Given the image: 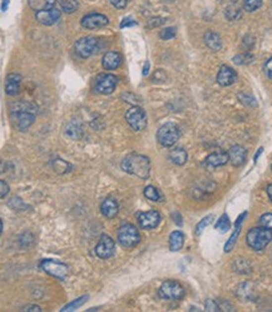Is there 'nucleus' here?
Returning <instances> with one entry per match:
<instances>
[{
    "instance_id": "nucleus-1",
    "label": "nucleus",
    "mask_w": 272,
    "mask_h": 312,
    "mask_svg": "<svg viewBox=\"0 0 272 312\" xmlns=\"http://www.w3.org/2000/svg\"><path fill=\"white\" fill-rule=\"evenodd\" d=\"M120 167L124 172L133 176L139 177L142 179H147L150 177L151 172V162L150 158L146 156L131 153L120 163Z\"/></svg>"
},
{
    "instance_id": "nucleus-2",
    "label": "nucleus",
    "mask_w": 272,
    "mask_h": 312,
    "mask_svg": "<svg viewBox=\"0 0 272 312\" xmlns=\"http://www.w3.org/2000/svg\"><path fill=\"white\" fill-rule=\"evenodd\" d=\"M271 241L272 231L262 226L251 228L247 232V236H246V242L255 251H262Z\"/></svg>"
},
{
    "instance_id": "nucleus-3",
    "label": "nucleus",
    "mask_w": 272,
    "mask_h": 312,
    "mask_svg": "<svg viewBox=\"0 0 272 312\" xmlns=\"http://www.w3.org/2000/svg\"><path fill=\"white\" fill-rule=\"evenodd\" d=\"M181 137V131L174 123L168 122L163 124L157 131V141L163 147H172Z\"/></svg>"
},
{
    "instance_id": "nucleus-4",
    "label": "nucleus",
    "mask_w": 272,
    "mask_h": 312,
    "mask_svg": "<svg viewBox=\"0 0 272 312\" xmlns=\"http://www.w3.org/2000/svg\"><path fill=\"white\" fill-rule=\"evenodd\" d=\"M118 242L125 248H131L141 242V235L137 227L131 223H124L118 230Z\"/></svg>"
},
{
    "instance_id": "nucleus-5",
    "label": "nucleus",
    "mask_w": 272,
    "mask_h": 312,
    "mask_svg": "<svg viewBox=\"0 0 272 312\" xmlns=\"http://www.w3.org/2000/svg\"><path fill=\"white\" fill-rule=\"evenodd\" d=\"M184 295H186V291H184L183 286L173 280L164 281L158 290V296L163 300L178 301V300L183 299Z\"/></svg>"
},
{
    "instance_id": "nucleus-6",
    "label": "nucleus",
    "mask_w": 272,
    "mask_h": 312,
    "mask_svg": "<svg viewBox=\"0 0 272 312\" xmlns=\"http://www.w3.org/2000/svg\"><path fill=\"white\" fill-rule=\"evenodd\" d=\"M125 120L129 124V127L136 132H141L143 129H146L148 123L147 114L138 105H133V107L127 110V113H125Z\"/></svg>"
},
{
    "instance_id": "nucleus-7",
    "label": "nucleus",
    "mask_w": 272,
    "mask_h": 312,
    "mask_svg": "<svg viewBox=\"0 0 272 312\" xmlns=\"http://www.w3.org/2000/svg\"><path fill=\"white\" fill-rule=\"evenodd\" d=\"M98 39L94 37L80 38V39H78L75 42V54L82 59L89 58V56H92L98 51Z\"/></svg>"
},
{
    "instance_id": "nucleus-8",
    "label": "nucleus",
    "mask_w": 272,
    "mask_h": 312,
    "mask_svg": "<svg viewBox=\"0 0 272 312\" xmlns=\"http://www.w3.org/2000/svg\"><path fill=\"white\" fill-rule=\"evenodd\" d=\"M40 267H42L44 272L60 281L65 280V277L69 273V268H68L67 264L58 261H53V260H43L40 262Z\"/></svg>"
},
{
    "instance_id": "nucleus-9",
    "label": "nucleus",
    "mask_w": 272,
    "mask_h": 312,
    "mask_svg": "<svg viewBox=\"0 0 272 312\" xmlns=\"http://www.w3.org/2000/svg\"><path fill=\"white\" fill-rule=\"evenodd\" d=\"M118 78L113 74H99L94 82V89L98 93L108 96L114 92L117 87Z\"/></svg>"
},
{
    "instance_id": "nucleus-10",
    "label": "nucleus",
    "mask_w": 272,
    "mask_h": 312,
    "mask_svg": "<svg viewBox=\"0 0 272 312\" xmlns=\"http://www.w3.org/2000/svg\"><path fill=\"white\" fill-rule=\"evenodd\" d=\"M35 120V113L30 112H11L10 122L16 131L25 132L30 128Z\"/></svg>"
},
{
    "instance_id": "nucleus-11",
    "label": "nucleus",
    "mask_w": 272,
    "mask_h": 312,
    "mask_svg": "<svg viewBox=\"0 0 272 312\" xmlns=\"http://www.w3.org/2000/svg\"><path fill=\"white\" fill-rule=\"evenodd\" d=\"M115 254V242L112 237L103 235L96 246V255L102 260L110 259Z\"/></svg>"
},
{
    "instance_id": "nucleus-12",
    "label": "nucleus",
    "mask_w": 272,
    "mask_h": 312,
    "mask_svg": "<svg viewBox=\"0 0 272 312\" xmlns=\"http://www.w3.org/2000/svg\"><path fill=\"white\" fill-rule=\"evenodd\" d=\"M137 219H138L139 226L143 230H153L160 224L161 214L156 209H151V211L147 212H139L137 214Z\"/></svg>"
},
{
    "instance_id": "nucleus-13",
    "label": "nucleus",
    "mask_w": 272,
    "mask_h": 312,
    "mask_svg": "<svg viewBox=\"0 0 272 312\" xmlns=\"http://www.w3.org/2000/svg\"><path fill=\"white\" fill-rule=\"evenodd\" d=\"M60 10L55 6L51 9H44V10H39L35 11V19L37 22L40 23V24L46 25V27H51V25H54L59 19H60Z\"/></svg>"
},
{
    "instance_id": "nucleus-14",
    "label": "nucleus",
    "mask_w": 272,
    "mask_h": 312,
    "mask_svg": "<svg viewBox=\"0 0 272 312\" xmlns=\"http://www.w3.org/2000/svg\"><path fill=\"white\" fill-rule=\"evenodd\" d=\"M109 24V19L103 14L92 13L86 15L80 20V25L86 29H98V28H103L106 25Z\"/></svg>"
},
{
    "instance_id": "nucleus-15",
    "label": "nucleus",
    "mask_w": 272,
    "mask_h": 312,
    "mask_svg": "<svg viewBox=\"0 0 272 312\" xmlns=\"http://www.w3.org/2000/svg\"><path fill=\"white\" fill-rule=\"evenodd\" d=\"M229 160L228 152H224V151L219 150L216 152L211 153L210 156H207V158L203 162V165L208 169H214L217 167H222V165L227 164V162Z\"/></svg>"
},
{
    "instance_id": "nucleus-16",
    "label": "nucleus",
    "mask_w": 272,
    "mask_h": 312,
    "mask_svg": "<svg viewBox=\"0 0 272 312\" xmlns=\"http://www.w3.org/2000/svg\"><path fill=\"white\" fill-rule=\"evenodd\" d=\"M237 80V73L228 65H222L217 73V83L221 87H229Z\"/></svg>"
},
{
    "instance_id": "nucleus-17",
    "label": "nucleus",
    "mask_w": 272,
    "mask_h": 312,
    "mask_svg": "<svg viewBox=\"0 0 272 312\" xmlns=\"http://www.w3.org/2000/svg\"><path fill=\"white\" fill-rule=\"evenodd\" d=\"M228 157L231 164L235 165V167H240V165L245 164L246 157H247V152H246L245 148L240 144H235L232 147L229 148L228 151Z\"/></svg>"
},
{
    "instance_id": "nucleus-18",
    "label": "nucleus",
    "mask_w": 272,
    "mask_h": 312,
    "mask_svg": "<svg viewBox=\"0 0 272 312\" xmlns=\"http://www.w3.org/2000/svg\"><path fill=\"white\" fill-rule=\"evenodd\" d=\"M101 211L103 216H106L107 218H114L119 212V206H118L117 200L112 197L106 198L101 205Z\"/></svg>"
},
{
    "instance_id": "nucleus-19",
    "label": "nucleus",
    "mask_w": 272,
    "mask_h": 312,
    "mask_svg": "<svg viewBox=\"0 0 272 312\" xmlns=\"http://www.w3.org/2000/svg\"><path fill=\"white\" fill-rule=\"evenodd\" d=\"M122 63V56L117 52H108L104 54L103 60H102V65L106 70H114Z\"/></svg>"
},
{
    "instance_id": "nucleus-20",
    "label": "nucleus",
    "mask_w": 272,
    "mask_h": 312,
    "mask_svg": "<svg viewBox=\"0 0 272 312\" xmlns=\"http://www.w3.org/2000/svg\"><path fill=\"white\" fill-rule=\"evenodd\" d=\"M20 83H22V77L15 73H10L6 77L5 82V93L8 96H15L20 88Z\"/></svg>"
},
{
    "instance_id": "nucleus-21",
    "label": "nucleus",
    "mask_w": 272,
    "mask_h": 312,
    "mask_svg": "<svg viewBox=\"0 0 272 312\" xmlns=\"http://www.w3.org/2000/svg\"><path fill=\"white\" fill-rule=\"evenodd\" d=\"M205 43L212 52H218L222 48V40L218 33L208 30L205 34Z\"/></svg>"
},
{
    "instance_id": "nucleus-22",
    "label": "nucleus",
    "mask_w": 272,
    "mask_h": 312,
    "mask_svg": "<svg viewBox=\"0 0 272 312\" xmlns=\"http://www.w3.org/2000/svg\"><path fill=\"white\" fill-rule=\"evenodd\" d=\"M10 110L11 112H30V113H35L38 112V107L34 103L28 101H19V102H14L10 105Z\"/></svg>"
},
{
    "instance_id": "nucleus-23",
    "label": "nucleus",
    "mask_w": 272,
    "mask_h": 312,
    "mask_svg": "<svg viewBox=\"0 0 272 312\" xmlns=\"http://www.w3.org/2000/svg\"><path fill=\"white\" fill-rule=\"evenodd\" d=\"M65 136L70 139H80L83 136V128L82 124H80L78 120H72V122L68 123L67 128H65Z\"/></svg>"
},
{
    "instance_id": "nucleus-24",
    "label": "nucleus",
    "mask_w": 272,
    "mask_h": 312,
    "mask_svg": "<svg viewBox=\"0 0 272 312\" xmlns=\"http://www.w3.org/2000/svg\"><path fill=\"white\" fill-rule=\"evenodd\" d=\"M237 296H238V299H241L242 301H250V300H254V296H255L254 285L250 282H245V283H242V285L238 286Z\"/></svg>"
},
{
    "instance_id": "nucleus-25",
    "label": "nucleus",
    "mask_w": 272,
    "mask_h": 312,
    "mask_svg": "<svg viewBox=\"0 0 272 312\" xmlns=\"http://www.w3.org/2000/svg\"><path fill=\"white\" fill-rule=\"evenodd\" d=\"M184 245V235L181 231H174L169 236V250L172 252L179 251Z\"/></svg>"
},
{
    "instance_id": "nucleus-26",
    "label": "nucleus",
    "mask_w": 272,
    "mask_h": 312,
    "mask_svg": "<svg viewBox=\"0 0 272 312\" xmlns=\"http://www.w3.org/2000/svg\"><path fill=\"white\" fill-rule=\"evenodd\" d=\"M169 159L177 165H183L184 163L188 159V156H187V152L183 150V148H174L169 152Z\"/></svg>"
},
{
    "instance_id": "nucleus-27",
    "label": "nucleus",
    "mask_w": 272,
    "mask_h": 312,
    "mask_svg": "<svg viewBox=\"0 0 272 312\" xmlns=\"http://www.w3.org/2000/svg\"><path fill=\"white\" fill-rule=\"evenodd\" d=\"M232 268L235 272L242 273V275H247V273H251V271H252L250 262L245 259H236L232 264Z\"/></svg>"
},
{
    "instance_id": "nucleus-28",
    "label": "nucleus",
    "mask_w": 272,
    "mask_h": 312,
    "mask_svg": "<svg viewBox=\"0 0 272 312\" xmlns=\"http://www.w3.org/2000/svg\"><path fill=\"white\" fill-rule=\"evenodd\" d=\"M29 6L35 11L51 9L55 6V0H29Z\"/></svg>"
},
{
    "instance_id": "nucleus-29",
    "label": "nucleus",
    "mask_w": 272,
    "mask_h": 312,
    "mask_svg": "<svg viewBox=\"0 0 272 312\" xmlns=\"http://www.w3.org/2000/svg\"><path fill=\"white\" fill-rule=\"evenodd\" d=\"M224 15H226V18L228 19V20H231V22L240 19L241 15H242L240 5H238L237 3H232L229 4V5H227L226 10H224Z\"/></svg>"
},
{
    "instance_id": "nucleus-30",
    "label": "nucleus",
    "mask_w": 272,
    "mask_h": 312,
    "mask_svg": "<svg viewBox=\"0 0 272 312\" xmlns=\"http://www.w3.org/2000/svg\"><path fill=\"white\" fill-rule=\"evenodd\" d=\"M52 165H53V169L55 171V173L59 174H64L72 169V164L68 163L67 160L60 159V158H55V159L52 160Z\"/></svg>"
},
{
    "instance_id": "nucleus-31",
    "label": "nucleus",
    "mask_w": 272,
    "mask_h": 312,
    "mask_svg": "<svg viewBox=\"0 0 272 312\" xmlns=\"http://www.w3.org/2000/svg\"><path fill=\"white\" fill-rule=\"evenodd\" d=\"M143 193H144V197L148 198L150 201H153V202H162L163 201V195L161 193V191L153 186L146 187Z\"/></svg>"
},
{
    "instance_id": "nucleus-32",
    "label": "nucleus",
    "mask_w": 272,
    "mask_h": 312,
    "mask_svg": "<svg viewBox=\"0 0 272 312\" xmlns=\"http://www.w3.org/2000/svg\"><path fill=\"white\" fill-rule=\"evenodd\" d=\"M58 4L60 5L61 10L65 11L67 14H72L77 10L78 1L77 0H56Z\"/></svg>"
},
{
    "instance_id": "nucleus-33",
    "label": "nucleus",
    "mask_w": 272,
    "mask_h": 312,
    "mask_svg": "<svg viewBox=\"0 0 272 312\" xmlns=\"http://www.w3.org/2000/svg\"><path fill=\"white\" fill-rule=\"evenodd\" d=\"M229 227H231V222H229L228 216L226 213L222 214L218 218V221L216 222V224H215V228L221 233H226L229 230Z\"/></svg>"
},
{
    "instance_id": "nucleus-34",
    "label": "nucleus",
    "mask_w": 272,
    "mask_h": 312,
    "mask_svg": "<svg viewBox=\"0 0 272 312\" xmlns=\"http://www.w3.org/2000/svg\"><path fill=\"white\" fill-rule=\"evenodd\" d=\"M8 206L11 208V209L18 211V212L25 211V209L28 208V206L23 202L22 198H19V197H11L10 200L8 201Z\"/></svg>"
},
{
    "instance_id": "nucleus-35",
    "label": "nucleus",
    "mask_w": 272,
    "mask_h": 312,
    "mask_svg": "<svg viewBox=\"0 0 272 312\" xmlns=\"http://www.w3.org/2000/svg\"><path fill=\"white\" fill-rule=\"evenodd\" d=\"M240 232H241V227H236V231L232 233V235H231L229 240L227 241V243L224 245V252L232 251V248L235 247V245H236V241H237L238 236H240Z\"/></svg>"
},
{
    "instance_id": "nucleus-36",
    "label": "nucleus",
    "mask_w": 272,
    "mask_h": 312,
    "mask_svg": "<svg viewBox=\"0 0 272 312\" xmlns=\"http://www.w3.org/2000/svg\"><path fill=\"white\" fill-rule=\"evenodd\" d=\"M87 300H88V296L79 297V299L74 300V301L70 302V304L65 305V306L63 307V309H61V311H74L75 309H79V307L82 306V305H84V302H86Z\"/></svg>"
},
{
    "instance_id": "nucleus-37",
    "label": "nucleus",
    "mask_w": 272,
    "mask_h": 312,
    "mask_svg": "<svg viewBox=\"0 0 272 312\" xmlns=\"http://www.w3.org/2000/svg\"><path fill=\"white\" fill-rule=\"evenodd\" d=\"M262 0H243V8L247 10L248 13L256 11L257 9L261 8Z\"/></svg>"
},
{
    "instance_id": "nucleus-38",
    "label": "nucleus",
    "mask_w": 272,
    "mask_h": 312,
    "mask_svg": "<svg viewBox=\"0 0 272 312\" xmlns=\"http://www.w3.org/2000/svg\"><path fill=\"white\" fill-rule=\"evenodd\" d=\"M254 60V56L251 55L250 53H242V54H238L233 58V61H235L236 64L238 65H246V64H250L251 61Z\"/></svg>"
},
{
    "instance_id": "nucleus-39",
    "label": "nucleus",
    "mask_w": 272,
    "mask_h": 312,
    "mask_svg": "<svg viewBox=\"0 0 272 312\" xmlns=\"http://www.w3.org/2000/svg\"><path fill=\"white\" fill-rule=\"evenodd\" d=\"M33 243H34V237H33V235L30 232L23 233V235L20 236V238H19V245L22 246L23 248L30 247Z\"/></svg>"
},
{
    "instance_id": "nucleus-40",
    "label": "nucleus",
    "mask_w": 272,
    "mask_h": 312,
    "mask_svg": "<svg viewBox=\"0 0 272 312\" xmlns=\"http://www.w3.org/2000/svg\"><path fill=\"white\" fill-rule=\"evenodd\" d=\"M212 219H214V214H210V216L205 217L202 221H200V223H198L197 227H196V235H201V233H202V231L205 230L206 227L211 223Z\"/></svg>"
},
{
    "instance_id": "nucleus-41",
    "label": "nucleus",
    "mask_w": 272,
    "mask_h": 312,
    "mask_svg": "<svg viewBox=\"0 0 272 312\" xmlns=\"http://www.w3.org/2000/svg\"><path fill=\"white\" fill-rule=\"evenodd\" d=\"M174 37H176V28H173V27L165 28V29L161 30V33H160V38L163 40L173 39Z\"/></svg>"
},
{
    "instance_id": "nucleus-42",
    "label": "nucleus",
    "mask_w": 272,
    "mask_h": 312,
    "mask_svg": "<svg viewBox=\"0 0 272 312\" xmlns=\"http://www.w3.org/2000/svg\"><path fill=\"white\" fill-rule=\"evenodd\" d=\"M238 99H240L245 105H247V107H255V105H256V101H255L254 97L250 96V94L246 93L238 94Z\"/></svg>"
},
{
    "instance_id": "nucleus-43",
    "label": "nucleus",
    "mask_w": 272,
    "mask_h": 312,
    "mask_svg": "<svg viewBox=\"0 0 272 312\" xmlns=\"http://www.w3.org/2000/svg\"><path fill=\"white\" fill-rule=\"evenodd\" d=\"M260 226L272 231V213H265L260 217Z\"/></svg>"
},
{
    "instance_id": "nucleus-44",
    "label": "nucleus",
    "mask_w": 272,
    "mask_h": 312,
    "mask_svg": "<svg viewBox=\"0 0 272 312\" xmlns=\"http://www.w3.org/2000/svg\"><path fill=\"white\" fill-rule=\"evenodd\" d=\"M205 309L206 311H219L221 307H219V305L217 304L216 301H214V300H207L205 304Z\"/></svg>"
},
{
    "instance_id": "nucleus-45",
    "label": "nucleus",
    "mask_w": 272,
    "mask_h": 312,
    "mask_svg": "<svg viewBox=\"0 0 272 312\" xmlns=\"http://www.w3.org/2000/svg\"><path fill=\"white\" fill-rule=\"evenodd\" d=\"M122 98L125 99V102H128V103L134 104V105H137V104H141V103H142V101L138 98V97L133 96V94H131V93L123 94Z\"/></svg>"
},
{
    "instance_id": "nucleus-46",
    "label": "nucleus",
    "mask_w": 272,
    "mask_h": 312,
    "mask_svg": "<svg viewBox=\"0 0 272 312\" xmlns=\"http://www.w3.org/2000/svg\"><path fill=\"white\" fill-rule=\"evenodd\" d=\"M264 70H265V74L267 75V78L272 80V56L270 59H267V61L265 63Z\"/></svg>"
},
{
    "instance_id": "nucleus-47",
    "label": "nucleus",
    "mask_w": 272,
    "mask_h": 312,
    "mask_svg": "<svg viewBox=\"0 0 272 312\" xmlns=\"http://www.w3.org/2000/svg\"><path fill=\"white\" fill-rule=\"evenodd\" d=\"M109 1L117 9H124L127 4H128V0H109Z\"/></svg>"
},
{
    "instance_id": "nucleus-48",
    "label": "nucleus",
    "mask_w": 272,
    "mask_h": 312,
    "mask_svg": "<svg viewBox=\"0 0 272 312\" xmlns=\"http://www.w3.org/2000/svg\"><path fill=\"white\" fill-rule=\"evenodd\" d=\"M0 187H1V193H0V197L5 198L6 195H8V193H9L8 183H6V182L4 181V179H1V181H0Z\"/></svg>"
},
{
    "instance_id": "nucleus-49",
    "label": "nucleus",
    "mask_w": 272,
    "mask_h": 312,
    "mask_svg": "<svg viewBox=\"0 0 272 312\" xmlns=\"http://www.w3.org/2000/svg\"><path fill=\"white\" fill-rule=\"evenodd\" d=\"M172 218H173L174 223L178 224V226H182V224H183V222H182V217L178 212H173V213H172Z\"/></svg>"
},
{
    "instance_id": "nucleus-50",
    "label": "nucleus",
    "mask_w": 272,
    "mask_h": 312,
    "mask_svg": "<svg viewBox=\"0 0 272 312\" xmlns=\"http://www.w3.org/2000/svg\"><path fill=\"white\" fill-rule=\"evenodd\" d=\"M132 25H137V23L132 19H124L122 23H120V28H125V27H132Z\"/></svg>"
},
{
    "instance_id": "nucleus-51",
    "label": "nucleus",
    "mask_w": 272,
    "mask_h": 312,
    "mask_svg": "<svg viewBox=\"0 0 272 312\" xmlns=\"http://www.w3.org/2000/svg\"><path fill=\"white\" fill-rule=\"evenodd\" d=\"M23 311H42V309L37 305H29V306L23 307Z\"/></svg>"
},
{
    "instance_id": "nucleus-52",
    "label": "nucleus",
    "mask_w": 272,
    "mask_h": 312,
    "mask_svg": "<svg viewBox=\"0 0 272 312\" xmlns=\"http://www.w3.org/2000/svg\"><path fill=\"white\" fill-rule=\"evenodd\" d=\"M246 216H247V212H243V213L241 214L240 217H238L237 221H236V227H241V223H242L243 219H245Z\"/></svg>"
},
{
    "instance_id": "nucleus-53",
    "label": "nucleus",
    "mask_w": 272,
    "mask_h": 312,
    "mask_svg": "<svg viewBox=\"0 0 272 312\" xmlns=\"http://www.w3.org/2000/svg\"><path fill=\"white\" fill-rule=\"evenodd\" d=\"M267 195H269L270 201H271V202H272V183L267 186Z\"/></svg>"
},
{
    "instance_id": "nucleus-54",
    "label": "nucleus",
    "mask_w": 272,
    "mask_h": 312,
    "mask_svg": "<svg viewBox=\"0 0 272 312\" xmlns=\"http://www.w3.org/2000/svg\"><path fill=\"white\" fill-rule=\"evenodd\" d=\"M148 69H150V63H148V61H146V64H144V68H143V75L148 74Z\"/></svg>"
},
{
    "instance_id": "nucleus-55",
    "label": "nucleus",
    "mask_w": 272,
    "mask_h": 312,
    "mask_svg": "<svg viewBox=\"0 0 272 312\" xmlns=\"http://www.w3.org/2000/svg\"><path fill=\"white\" fill-rule=\"evenodd\" d=\"M8 5H9V0H3V5H1V10L6 11V9H8Z\"/></svg>"
},
{
    "instance_id": "nucleus-56",
    "label": "nucleus",
    "mask_w": 272,
    "mask_h": 312,
    "mask_svg": "<svg viewBox=\"0 0 272 312\" xmlns=\"http://www.w3.org/2000/svg\"><path fill=\"white\" fill-rule=\"evenodd\" d=\"M262 151H264V150H262V148H260V150H259V152H257V153H256V156H255V162H256V160H257V158H259V156H260V155H261V153H262Z\"/></svg>"
},
{
    "instance_id": "nucleus-57",
    "label": "nucleus",
    "mask_w": 272,
    "mask_h": 312,
    "mask_svg": "<svg viewBox=\"0 0 272 312\" xmlns=\"http://www.w3.org/2000/svg\"><path fill=\"white\" fill-rule=\"evenodd\" d=\"M271 169H272V165H271Z\"/></svg>"
}]
</instances>
